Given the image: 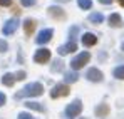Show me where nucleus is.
<instances>
[{"label": "nucleus", "instance_id": "nucleus-1", "mask_svg": "<svg viewBox=\"0 0 124 119\" xmlns=\"http://www.w3.org/2000/svg\"><path fill=\"white\" fill-rule=\"evenodd\" d=\"M44 92V86L40 82H32V84H27L23 89H20L17 94H15V99H23V97H35V96H40Z\"/></svg>", "mask_w": 124, "mask_h": 119}, {"label": "nucleus", "instance_id": "nucleus-2", "mask_svg": "<svg viewBox=\"0 0 124 119\" xmlns=\"http://www.w3.org/2000/svg\"><path fill=\"white\" fill-rule=\"evenodd\" d=\"M89 59H91V54H89V52H81L77 57H74V59L70 60V67H72L74 71H77V69L84 67V65L89 62Z\"/></svg>", "mask_w": 124, "mask_h": 119}, {"label": "nucleus", "instance_id": "nucleus-3", "mask_svg": "<svg viewBox=\"0 0 124 119\" xmlns=\"http://www.w3.org/2000/svg\"><path fill=\"white\" fill-rule=\"evenodd\" d=\"M82 112V102L79 99H76L74 102H70L67 107H65V114L69 116V118H76V116H79Z\"/></svg>", "mask_w": 124, "mask_h": 119}, {"label": "nucleus", "instance_id": "nucleus-4", "mask_svg": "<svg viewBox=\"0 0 124 119\" xmlns=\"http://www.w3.org/2000/svg\"><path fill=\"white\" fill-rule=\"evenodd\" d=\"M69 94V86L67 84H57L52 91H50V97L52 99H57V97H64Z\"/></svg>", "mask_w": 124, "mask_h": 119}, {"label": "nucleus", "instance_id": "nucleus-5", "mask_svg": "<svg viewBox=\"0 0 124 119\" xmlns=\"http://www.w3.org/2000/svg\"><path fill=\"white\" fill-rule=\"evenodd\" d=\"M17 27H19V20L17 19H10V20H7V22L3 24L2 32H3V35H12V34L17 30Z\"/></svg>", "mask_w": 124, "mask_h": 119}, {"label": "nucleus", "instance_id": "nucleus-6", "mask_svg": "<svg viewBox=\"0 0 124 119\" xmlns=\"http://www.w3.org/2000/svg\"><path fill=\"white\" fill-rule=\"evenodd\" d=\"M49 59H50V50L49 49H39L35 52V56H34V60L37 64H45Z\"/></svg>", "mask_w": 124, "mask_h": 119}, {"label": "nucleus", "instance_id": "nucleus-7", "mask_svg": "<svg viewBox=\"0 0 124 119\" xmlns=\"http://www.w3.org/2000/svg\"><path fill=\"white\" fill-rule=\"evenodd\" d=\"M74 50H77V44H76L74 40H69L67 44H64V45H61V47L57 49V52H59L61 56H67V54H70V52H74Z\"/></svg>", "mask_w": 124, "mask_h": 119}, {"label": "nucleus", "instance_id": "nucleus-8", "mask_svg": "<svg viewBox=\"0 0 124 119\" xmlns=\"http://www.w3.org/2000/svg\"><path fill=\"white\" fill-rule=\"evenodd\" d=\"M52 35H54V30H52V29H44V30H42V32H39V35H37V44H47V42H49V40L52 39Z\"/></svg>", "mask_w": 124, "mask_h": 119}, {"label": "nucleus", "instance_id": "nucleus-9", "mask_svg": "<svg viewBox=\"0 0 124 119\" xmlns=\"http://www.w3.org/2000/svg\"><path fill=\"white\" fill-rule=\"evenodd\" d=\"M85 77L91 80V82H101V80H102V72L94 67V69H89V71H87Z\"/></svg>", "mask_w": 124, "mask_h": 119}, {"label": "nucleus", "instance_id": "nucleus-10", "mask_svg": "<svg viewBox=\"0 0 124 119\" xmlns=\"http://www.w3.org/2000/svg\"><path fill=\"white\" fill-rule=\"evenodd\" d=\"M96 42H97V37H96L94 34H91V32H87V34H84V35H82V44H84V45H87V47H92Z\"/></svg>", "mask_w": 124, "mask_h": 119}, {"label": "nucleus", "instance_id": "nucleus-11", "mask_svg": "<svg viewBox=\"0 0 124 119\" xmlns=\"http://www.w3.org/2000/svg\"><path fill=\"white\" fill-rule=\"evenodd\" d=\"M121 24H123V20H121V15L119 14L109 15V25L111 27H121Z\"/></svg>", "mask_w": 124, "mask_h": 119}, {"label": "nucleus", "instance_id": "nucleus-12", "mask_svg": "<svg viewBox=\"0 0 124 119\" xmlns=\"http://www.w3.org/2000/svg\"><path fill=\"white\" fill-rule=\"evenodd\" d=\"M34 29H35V22H34L32 19H27L25 22H23V30H25L27 35H30V34L34 32Z\"/></svg>", "mask_w": 124, "mask_h": 119}, {"label": "nucleus", "instance_id": "nucleus-13", "mask_svg": "<svg viewBox=\"0 0 124 119\" xmlns=\"http://www.w3.org/2000/svg\"><path fill=\"white\" fill-rule=\"evenodd\" d=\"M15 74H3V77H2V84L3 86H14V82H15Z\"/></svg>", "mask_w": 124, "mask_h": 119}, {"label": "nucleus", "instance_id": "nucleus-14", "mask_svg": "<svg viewBox=\"0 0 124 119\" xmlns=\"http://www.w3.org/2000/svg\"><path fill=\"white\" fill-rule=\"evenodd\" d=\"M107 112H109L107 104H99V106L96 107V114H97L99 118H106V116H107Z\"/></svg>", "mask_w": 124, "mask_h": 119}, {"label": "nucleus", "instance_id": "nucleus-15", "mask_svg": "<svg viewBox=\"0 0 124 119\" xmlns=\"http://www.w3.org/2000/svg\"><path fill=\"white\" fill-rule=\"evenodd\" d=\"M89 20H91L92 24H96V25H97V24H101V22L104 20V15L101 14V12H94V14H91V15H89Z\"/></svg>", "mask_w": 124, "mask_h": 119}, {"label": "nucleus", "instance_id": "nucleus-16", "mask_svg": "<svg viewBox=\"0 0 124 119\" xmlns=\"http://www.w3.org/2000/svg\"><path fill=\"white\" fill-rule=\"evenodd\" d=\"M25 106L29 107V109H34V111H39V112H44L45 109H44V106H42L40 102H25Z\"/></svg>", "mask_w": 124, "mask_h": 119}, {"label": "nucleus", "instance_id": "nucleus-17", "mask_svg": "<svg viewBox=\"0 0 124 119\" xmlns=\"http://www.w3.org/2000/svg\"><path fill=\"white\" fill-rule=\"evenodd\" d=\"M77 79H79V74H76V72H67L65 74V77H64V80L69 84H74V82H77Z\"/></svg>", "mask_w": 124, "mask_h": 119}, {"label": "nucleus", "instance_id": "nucleus-18", "mask_svg": "<svg viewBox=\"0 0 124 119\" xmlns=\"http://www.w3.org/2000/svg\"><path fill=\"white\" fill-rule=\"evenodd\" d=\"M49 12H50V15H54V17L64 19V12H62V8H59V7H50Z\"/></svg>", "mask_w": 124, "mask_h": 119}, {"label": "nucleus", "instance_id": "nucleus-19", "mask_svg": "<svg viewBox=\"0 0 124 119\" xmlns=\"http://www.w3.org/2000/svg\"><path fill=\"white\" fill-rule=\"evenodd\" d=\"M114 77L116 79H124V65H119V67H116L114 69Z\"/></svg>", "mask_w": 124, "mask_h": 119}, {"label": "nucleus", "instance_id": "nucleus-20", "mask_svg": "<svg viewBox=\"0 0 124 119\" xmlns=\"http://www.w3.org/2000/svg\"><path fill=\"white\" fill-rule=\"evenodd\" d=\"M77 3H79V7L84 8V10H87V8L92 7V2H91V0H77Z\"/></svg>", "mask_w": 124, "mask_h": 119}, {"label": "nucleus", "instance_id": "nucleus-21", "mask_svg": "<svg viewBox=\"0 0 124 119\" xmlns=\"http://www.w3.org/2000/svg\"><path fill=\"white\" fill-rule=\"evenodd\" d=\"M62 60H55L54 62V65H52V72H55V71H62Z\"/></svg>", "mask_w": 124, "mask_h": 119}, {"label": "nucleus", "instance_id": "nucleus-22", "mask_svg": "<svg viewBox=\"0 0 124 119\" xmlns=\"http://www.w3.org/2000/svg\"><path fill=\"white\" fill-rule=\"evenodd\" d=\"M17 119H35V118H34L32 114H29V112H20Z\"/></svg>", "mask_w": 124, "mask_h": 119}, {"label": "nucleus", "instance_id": "nucleus-23", "mask_svg": "<svg viewBox=\"0 0 124 119\" xmlns=\"http://www.w3.org/2000/svg\"><path fill=\"white\" fill-rule=\"evenodd\" d=\"M7 49H8V45H7V42H5V40H2V39H0V52H5Z\"/></svg>", "mask_w": 124, "mask_h": 119}, {"label": "nucleus", "instance_id": "nucleus-24", "mask_svg": "<svg viewBox=\"0 0 124 119\" xmlns=\"http://www.w3.org/2000/svg\"><path fill=\"white\" fill-rule=\"evenodd\" d=\"M22 2V5L23 7H30V5H34L35 3V0H20Z\"/></svg>", "mask_w": 124, "mask_h": 119}, {"label": "nucleus", "instance_id": "nucleus-25", "mask_svg": "<svg viewBox=\"0 0 124 119\" xmlns=\"http://www.w3.org/2000/svg\"><path fill=\"white\" fill-rule=\"evenodd\" d=\"M15 79H17V80H22V79H25V72H23V71H19V72L15 74Z\"/></svg>", "mask_w": 124, "mask_h": 119}, {"label": "nucleus", "instance_id": "nucleus-26", "mask_svg": "<svg viewBox=\"0 0 124 119\" xmlns=\"http://www.w3.org/2000/svg\"><path fill=\"white\" fill-rule=\"evenodd\" d=\"M5 101H7V97H5V94L3 92H0V107L5 104Z\"/></svg>", "mask_w": 124, "mask_h": 119}, {"label": "nucleus", "instance_id": "nucleus-27", "mask_svg": "<svg viewBox=\"0 0 124 119\" xmlns=\"http://www.w3.org/2000/svg\"><path fill=\"white\" fill-rule=\"evenodd\" d=\"M0 5H3V7H8V5H12V0H0Z\"/></svg>", "mask_w": 124, "mask_h": 119}, {"label": "nucleus", "instance_id": "nucleus-28", "mask_svg": "<svg viewBox=\"0 0 124 119\" xmlns=\"http://www.w3.org/2000/svg\"><path fill=\"white\" fill-rule=\"evenodd\" d=\"M101 3H104V5H111L112 3V0H99Z\"/></svg>", "mask_w": 124, "mask_h": 119}, {"label": "nucleus", "instance_id": "nucleus-29", "mask_svg": "<svg viewBox=\"0 0 124 119\" xmlns=\"http://www.w3.org/2000/svg\"><path fill=\"white\" fill-rule=\"evenodd\" d=\"M119 3H121V5H123V7H124V0H119Z\"/></svg>", "mask_w": 124, "mask_h": 119}, {"label": "nucleus", "instance_id": "nucleus-30", "mask_svg": "<svg viewBox=\"0 0 124 119\" xmlns=\"http://www.w3.org/2000/svg\"><path fill=\"white\" fill-rule=\"evenodd\" d=\"M123 50H124V42H123Z\"/></svg>", "mask_w": 124, "mask_h": 119}]
</instances>
